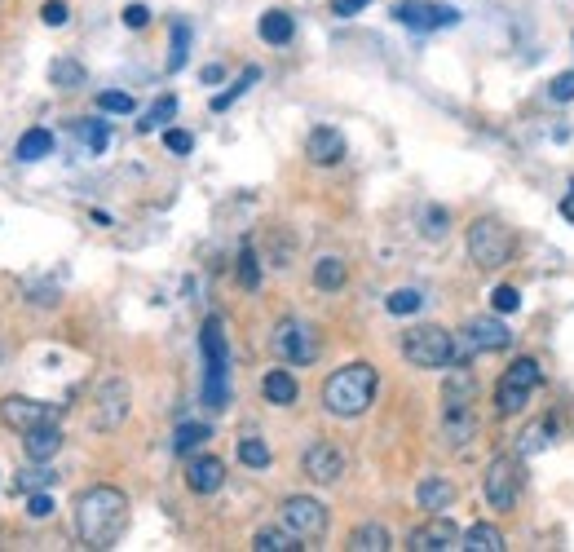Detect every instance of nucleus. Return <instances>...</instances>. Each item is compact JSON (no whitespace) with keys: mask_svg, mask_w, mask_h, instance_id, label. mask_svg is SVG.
Listing matches in <instances>:
<instances>
[{"mask_svg":"<svg viewBox=\"0 0 574 552\" xmlns=\"http://www.w3.org/2000/svg\"><path fill=\"white\" fill-rule=\"evenodd\" d=\"M261 40L265 45H287V40L296 36V23H292V14H283V9H270V14H261Z\"/></svg>","mask_w":574,"mask_h":552,"instance_id":"23","label":"nucleus"},{"mask_svg":"<svg viewBox=\"0 0 574 552\" xmlns=\"http://www.w3.org/2000/svg\"><path fill=\"white\" fill-rule=\"evenodd\" d=\"M508 345H513V332L499 318H473V323H464V349H473V354H495V349H508Z\"/></svg>","mask_w":574,"mask_h":552,"instance_id":"15","label":"nucleus"},{"mask_svg":"<svg viewBox=\"0 0 574 552\" xmlns=\"http://www.w3.org/2000/svg\"><path fill=\"white\" fill-rule=\"evenodd\" d=\"M473 376L469 371H455L446 376V389H442V433L451 447H464V442L477 433V416H473Z\"/></svg>","mask_w":574,"mask_h":552,"instance_id":"4","label":"nucleus"},{"mask_svg":"<svg viewBox=\"0 0 574 552\" xmlns=\"http://www.w3.org/2000/svg\"><path fill=\"white\" fill-rule=\"evenodd\" d=\"M173 115H177V98H173V93H168V98H159V102L151 106V111H146V120L137 124V129H142V133H155L159 124H168V120H173Z\"/></svg>","mask_w":574,"mask_h":552,"instance_id":"34","label":"nucleus"},{"mask_svg":"<svg viewBox=\"0 0 574 552\" xmlns=\"http://www.w3.org/2000/svg\"><path fill=\"white\" fill-rule=\"evenodd\" d=\"M460 548H469V552H504V530L491 526V522H477L464 530V539H460Z\"/></svg>","mask_w":574,"mask_h":552,"instance_id":"22","label":"nucleus"},{"mask_svg":"<svg viewBox=\"0 0 574 552\" xmlns=\"http://www.w3.org/2000/svg\"><path fill=\"white\" fill-rule=\"evenodd\" d=\"M208 438H212V429H208V424H195V420H190V424H182V429L173 433V451H177V455H190V451H199V447H204Z\"/></svg>","mask_w":574,"mask_h":552,"instance_id":"28","label":"nucleus"},{"mask_svg":"<svg viewBox=\"0 0 574 552\" xmlns=\"http://www.w3.org/2000/svg\"><path fill=\"white\" fill-rule=\"evenodd\" d=\"M460 530H455L451 517H442V513H433V522H424L416 526L407 535V548L411 552H446V548H460Z\"/></svg>","mask_w":574,"mask_h":552,"instance_id":"12","label":"nucleus"},{"mask_svg":"<svg viewBox=\"0 0 574 552\" xmlns=\"http://www.w3.org/2000/svg\"><path fill=\"white\" fill-rule=\"evenodd\" d=\"M416 500H420V508H429V513H446V508L455 504V486L446 482V477H424L416 486Z\"/></svg>","mask_w":574,"mask_h":552,"instance_id":"21","label":"nucleus"},{"mask_svg":"<svg viewBox=\"0 0 574 552\" xmlns=\"http://www.w3.org/2000/svg\"><path fill=\"white\" fill-rule=\"evenodd\" d=\"M349 552H389V530L380 526V522H367V526H358L354 535H349Z\"/></svg>","mask_w":574,"mask_h":552,"instance_id":"24","label":"nucleus"},{"mask_svg":"<svg viewBox=\"0 0 574 552\" xmlns=\"http://www.w3.org/2000/svg\"><path fill=\"white\" fill-rule=\"evenodd\" d=\"M420 305H424V292H416V288H398V292H389L385 310L398 314V318H407V314H420Z\"/></svg>","mask_w":574,"mask_h":552,"instance_id":"31","label":"nucleus"},{"mask_svg":"<svg viewBox=\"0 0 574 552\" xmlns=\"http://www.w3.org/2000/svg\"><path fill=\"white\" fill-rule=\"evenodd\" d=\"M261 394H265V402H274V407H292L301 389H296V376H292V371L274 367V371H265V380H261Z\"/></svg>","mask_w":574,"mask_h":552,"instance_id":"20","label":"nucleus"},{"mask_svg":"<svg viewBox=\"0 0 574 552\" xmlns=\"http://www.w3.org/2000/svg\"><path fill=\"white\" fill-rule=\"evenodd\" d=\"M221 482H226V464H221L217 455H195V460L186 464V486H190L195 495L221 491Z\"/></svg>","mask_w":574,"mask_h":552,"instance_id":"17","label":"nucleus"},{"mask_svg":"<svg viewBox=\"0 0 574 552\" xmlns=\"http://www.w3.org/2000/svg\"><path fill=\"white\" fill-rule=\"evenodd\" d=\"M491 305H495L499 314H513L517 305H522V292H517L513 283H499V288H495V296H491Z\"/></svg>","mask_w":574,"mask_h":552,"instance_id":"39","label":"nucleus"},{"mask_svg":"<svg viewBox=\"0 0 574 552\" xmlns=\"http://www.w3.org/2000/svg\"><path fill=\"white\" fill-rule=\"evenodd\" d=\"M539 380H544V367H539L535 358H517L495 385V411L499 416H517V411H526V402L539 389Z\"/></svg>","mask_w":574,"mask_h":552,"instance_id":"7","label":"nucleus"},{"mask_svg":"<svg viewBox=\"0 0 574 552\" xmlns=\"http://www.w3.org/2000/svg\"><path fill=\"white\" fill-rule=\"evenodd\" d=\"M561 217H566V221H574V186L566 190V199H561Z\"/></svg>","mask_w":574,"mask_h":552,"instance_id":"48","label":"nucleus"},{"mask_svg":"<svg viewBox=\"0 0 574 552\" xmlns=\"http://www.w3.org/2000/svg\"><path fill=\"white\" fill-rule=\"evenodd\" d=\"M221 76H226V71H221V67H204V84H217Z\"/></svg>","mask_w":574,"mask_h":552,"instance_id":"49","label":"nucleus"},{"mask_svg":"<svg viewBox=\"0 0 574 552\" xmlns=\"http://www.w3.org/2000/svg\"><path fill=\"white\" fill-rule=\"evenodd\" d=\"M190 53V23L186 18H173V53H168V71H182Z\"/></svg>","mask_w":574,"mask_h":552,"instance_id":"30","label":"nucleus"},{"mask_svg":"<svg viewBox=\"0 0 574 552\" xmlns=\"http://www.w3.org/2000/svg\"><path fill=\"white\" fill-rule=\"evenodd\" d=\"M27 517H53V495H45V491H31V500H27Z\"/></svg>","mask_w":574,"mask_h":552,"instance_id":"44","label":"nucleus"},{"mask_svg":"<svg viewBox=\"0 0 574 552\" xmlns=\"http://www.w3.org/2000/svg\"><path fill=\"white\" fill-rule=\"evenodd\" d=\"M274 349H279V358L296 367H310L318 358V336L310 323H301V318H283L279 327H274Z\"/></svg>","mask_w":574,"mask_h":552,"instance_id":"9","label":"nucleus"},{"mask_svg":"<svg viewBox=\"0 0 574 552\" xmlns=\"http://www.w3.org/2000/svg\"><path fill=\"white\" fill-rule=\"evenodd\" d=\"M98 106L102 111H111V115H133V93H124V89H106V93H98Z\"/></svg>","mask_w":574,"mask_h":552,"instance_id":"37","label":"nucleus"},{"mask_svg":"<svg viewBox=\"0 0 574 552\" xmlns=\"http://www.w3.org/2000/svg\"><path fill=\"white\" fill-rule=\"evenodd\" d=\"M67 14H71V9L62 5V0H49V5L40 9V18H45V27H62V23H67Z\"/></svg>","mask_w":574,"mask_h":552,"instance_id":"45","label":"nucleus"},{"mask_svg":"<svg viewBox=\"0 0 574 552\" xmlns=\"http://www.w3.org/2000/svg\"><path fill=\"white\" fill-rule=\"evenodd\" d=\"M305 155H310V164H318V168H332L345 159V137L336 129H327V124H318V129L305 137Z\"/></svg>","mask_w":574,"mask_h":552,"instance_id":"16","label":"nucleus"},{"mask_svg":"<svg viewBox=\"0 0 574 552\" xmlns=\"http://www.w3.org/2000/svg\"><path fill=\"white\" fill-rule=\"evenodd\" d=\"M482 491H486V504H491V508H499V513H513L517 495H522V464H517V455H495V460L486 464Z\"/></svg>","mask_w":574,"mask_h":552,"instance_id":"8","label":"nucleus"},{"mask_svg":"<svg viewBox=\"0 0 574 552\" xmlns=\"http://www.w3.org/2000/svg\"><path fill=\"white\" fill-rule=\"evenodd\" d=\"M45 155H53V133L49 129H31V133L18 137V159H23V164H36V159H45Z\"/></svg>","mask_w":574,"mask_h":552,"instance_id":"27","label":"nucleus"},{"mask_svg":"<svg viewBox=\"0 0 574 552\" xmlns=\"http://www.w3.org/2000/svg\"><path fill=\"white\" fill-rule=\"evenodd\" d=\"M239 460L248 464V469H270L274 455H270V447H265L261 438H243V442H239Z\"/></svg>","mask_w":574,"mask_h":552,"instance_id":"33","label":"nucleus"},{"mask_svg":"<svg viewBox=\"0 0 574 552\" xmlns=\"http://www.w3.org/2000/svg\"><path fill=\"white\" fill-rule=\"evenodd\" d=\"M98 398H102V407H106V416L98 420V429H115V424L124 420V411H129V385H124V380H106V385L98 389Z\"/></svg>","mask_w":574,"mask_h":552,"instance_id":"19","label":"nucleus"},{"mask_svg":"<svg viewBox=\"0 0 574 552\" xmlns=\"http://www.w3.org/2000/svg\"><path fill=\"white\" fill-rule=\"evenodd\" d=\"M393 18L411 31H442V27H455L460 14L451 5H433V0H398L393 5Z\"/></svg>","mask_w":574,"mask_h":552,"instance_id":"10","label":"nucleus"},{"mask_svg":"<svg viewBox=\"0 0 574 552\" xmlns=\"http://www.w3.org/2000/svg\"><path fill=\"white\" fill-rule=\"evenodd\" d=\"M367 5H371V0H332V14L336 18H354V14H363Z\"/></svg>","mask_w":574,"mask_h":552,"instance_id":"47","label":"nucleus"},{"mask_svg":"<svg viewBox=\"0 0 574 552\" xmlns=\"http://www.w3.org/2000/svg\"><path fill=\"white\" fill-rule=\"evenodd\" d=\"M0 420L14 424L18 433H27V429H36V424H53V420H58V407L36 402V398H14V394H9L5 402H0Z\"/></svg>","mask_w":574,"mask_h":552,"instance_id":"13","label":"nucleus"},{"mask_svg":"<svg viewBox=\"0 0 574 552\" xmlns=\"http://www.w3.org/2000/svg\"><path fill=\"white\" fill-rule=\"evenodd\" d=\"M146 23H151V9H146V5H124V27H146Z\"/></svg>","mask_w":574,"mask_h":552,"instance_id":"46","label":"nucleus"},{"mask_svg":"<svg viewBox=\"0 0 574 552\" xmlns=\"http://www.w3.org/2000/svg\"><path fill=\"white\" fill-rule=\"evenodd\" d=\"M402 354H407L411 367H424V371L460 363V345H455V336L446 332V327H433V323L411 327L407 341H402Z\"/></svg>","mask_w":574,"mask_h":552,"instance_id":"5","label":"nucleus"},{"mask_svg":"<svg viewBox=\"0 0 574 552\" xmlns=\"http://www.w3.org/2000/svg\"><path fill=\"white\" fill-rule=\"evenodd\" d=\"M446 226H451V217H446V208H429L424 212V235L429 239H442Z\"/></svg>","mask_w":574,"mask_h":552,"instance_id":"41","label":"nucleus"},{"mask_svg":"<svg viewBox=\"0 0 574 552\" xmlns=\"http://www.w3.org/2000/svg\"><path fill=\"white\" fill-rule=\"evenodd\" d=\"M548 433H557V424L552 420H544V424H535V429H526V442H522V451L530 455V451H539L548 442Z\"/></svg>","mask_w":574,"mask_h":552,"instance_id":"43","label":"nucleus"},{"mask_svg":"<svg viewBox=\"0 0 574 552\" xmlns=\"http://www.w3.org/2000/svg\"><path fill=\"white\" fill-rule=\"evenodd\" d=\"M53 477H58V473H49V469H27V473H18V477H14V491H18V495L45 491V486H53Z\"/></svg>","mask_w":574,"mask_h":552,"instance_id":"36","label":"nucleus"},{"mask_svg":"<svg viewBox=\"0 0 574 552\" xmlns=\"http://www.w3.org/2000/svg\"><path fill=\"white\" fill-rule=\"evenodd\" d=\"M80 142L89 146L93 155H102L106 142H111V129H106V120H84V124H80Z\"/></svg>","mask_w":574,"mask_h":552,"instance_id":"35","label":"nucleus"},{"mask_svg":"<svg viewBox=\"0 0 574 552\" xmlns=\"http://www.w3.org/2000/svg\"><path fill=\"white\" fill-rule=\"evenodd\" d=\"M548 98H552V102H574V71H561V76H552Z\"/></svg>","mask_w":574,"mask_h":552,"instance_id":"40","label":"nucleus"},{"mask_svg":"<svg viewBox=\"0 0 574 552\" xmlns=\"http://www.w3.org/2000/svg\"><path fill=\"white\" fill-rule=\"evenodd\" d=\"M301 469L310 482L318 486H332L340 473H345V451L332 447V442H314L310 451H305V460H301Z\"/></svg>","mask_w":574,"mask_h":552,"instance_id":"14","label":"nucleus"},{"mask_svg":"<svg viewBox=\"0 0 574 552\" xmlns=\"http://www.w3.org/2000/svg\"><path fill=\"white\" fill-rule=\"evenodd\" d=\"M129 526V495L115 486H93L76 500V535L89 548H111Z\"/></svg>","mask_w":574,"mask_h":552,"instance_id":"1","label":"nucleus"},{"mask_svg":"<svg viewBox=\"0 0 574 552\" xmlns=\"http://www.w3.org/2000/svg\"><path fill=\"white\" fill-rule=\"evenodd\" d=\"M257 80H261V67H248V71H243V76H239L235 84H230L226 93H217V98H212V111H226V106H235V102L243 98V93H248L252 84H257Z\"/></svg>","mask_w":574,"mask_h":552,"instance_id":"29","label":"nucleus"},{"mask_svg":"<svg viewBox=\"0 0 574 552\" xmlns=\"http://www.w3.org/2000/svg\"><path fill=\"white\" fill-rule=\"evenodd\" d=\"M239 283L243 288H257L261 283V265H257V257H252V248L239 252Z\"/></svg>","mask_w":574,"mask_h":552,"instance_id":"38","label":"nucleus"},{"mask_svg":"<svg viewBox=\"0 0 574 552\" xmlns=\"http://www.w3.org/2000/svg\"><path fill=\"white\" fill-rule=\"evenodd\" d=\"M513 248H517V239L504 221L477 217L469 226V257H473L477 270H499V265H508L513 261Z\"/></svg>","mask_w":574,"mask_h":552,"instance_id":"6","label":"nucleus"},{"mask_svg":"<svg viewBox=\"0 0 574 552\" xmlns=\"http://www.w3.org/2000/svg\"><path fill=\"white\" fill-rule=\"evenodd\" d=\"M283 526L292 530L296 539H323L327 535V508L310 500V495H292L283 504Z\"/></svg>","mask_w":574,"mask_h":552,"instance_id":"11","label":"nucleus"},{"mask_svg":"<svg viewBox=\"0 0 574 552\" xmlns=\"http://www.w3.org/2000/svg\"><path fill=\"white\" fill-rule=\"evenodd\" d=\"M376 385H380L376 367L371 363H349V367H340L323 380V407L340 420H354L376 402Z\"/></svg>","mask_w":574,"mask_h":552,"instance_id":"2","label":"nucleus"},{"mask_svg":"<svg viewBox=\"0 0 574 552\" xmlns=\"http://www.w3.org/2000/svg\"><path fill=\"white\" fill-rule=\"evenodd\" d=\"M164 146H168L173 155H190V151H195V137H190L186 129H168V133H164Z\"/></svg>","mask_w":574,"mask_h":552,"instance_id":"42","label":"nucleus"},{"mask_svg":"<svg viewBox=\"0 0 574 552\" xmlns=\"http://www.w3.org/2000/svg\"><path fill=\"white\" fill-rule=\"evenodd\" d=\"M49 80L58 84V89H80V84H84V67H80V62H71V58H58L49 67Z\"/></svg>","mask_w":574,"mask_h":552,"instance_id":"32","label":"nucleus"},{"mask_svg":"<svg viewBox=\"0 0 574 552\" xmlns=\"http://www.w3.org/2000/svg\"><path fill=\"white\" fill-rule=\"evenodd\" d=\"M345 279H349V270H345V261H340V257H318L314 261V288L340 292V288H345Z\"/></svg>","mask_w":574,"mask_h":552,"instance_id":"25","label":"nucleus"},{"mask_svg":"<svg viewBox=\"0 0 574 552\" xmlns=\"http://www.w3.org/2000/svg\"><path fill=\"white\" fill-rule=\"evenodd\" d=\"M252 548L257 552H296L301 548V539L292 535V530H274V526H265V530H257V535H252Z\"/></svg>","mask_w":574,"mask_h":552,"instance_id":"26","label":"nucleus"},{"mask_svg":"<svg viewBox=\"0 0 574 552\" xmlns=\"http://www.w3.org/2000/svg\"><path fill=\"white\" fill-rule=\"evenodd\" d=\"M23 451H27L36 464H49L53 455L62 451V429H58V420H53V424H36V429H27V433H23Z\"/></svg>","mask_w":574,"mask_h":552,"instance_id":"18","label":"nucleus"},{"mask_svg":"<svg viewBox=\"0 0 574 552\" xmlns=\"http://www.w3.org/2000/svg\"><path fill=\"white\" fill-rule=\"evenodd\" d=\"M199 349H204V407L221 411L230 402V345H226V323L221 318L204 323Z\"/></svg>","mask_w":574,"mask_h":552,"instance_id":"3","label":"nucleus"}]
</instances>
